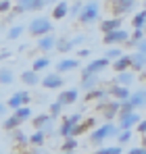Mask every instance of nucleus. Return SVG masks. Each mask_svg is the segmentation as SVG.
I'll return each mask as SVG.
<instances>
[{"mask_svg":"<svg viewBox=\"0 0 146 154\" xmlns=\"http://www.w3.org/2000/svg\"><path fill=\"white\" fill-rule=\"evenodd\" d=\"M132 140V129H123V131H119V135H117V142L119 144H127Z\"/></svg>","mask_w":146,"mask_h":154,"instance_id":"obj_41","label":"nucleus"},{"mask_svg":"<svg viewBox=\"0 0 146 154\" xmlns=\"http://www.w3.org/2000/svg\"><path fill=\"white\" fill-rule=\"evenodd\" d=\"M121 23H123V19H121V17H113V19H104V21H100V29H102V33H109V31H115V29H121Z\"/></svg>","mask_w":146,"mask_h":154,"instance_id":"obj_17","label":"nucleus"},{"mask_svg":"<svg viewBox=\"0 0 146 154\" xmlns=\"http://www.w3.org/2000/svg\"><path fill=\"white\" fill-rule=\"evenodd\" d=\"M109 94H111L115 100H119V102L127 100V98L132 96V94H129V88H127V85H119V83H113L111 90H109Z\"/></svg>","mask_w":146,"mask_h":154,"instance_id":"obj_12","label":"nucleus"},{"mask_svg":"<svg viewBox=\"0 0 146 154\" xmlns=\"http://www.w3.org/2000/svg\"><path fill=\"white\" fill-rule=\"evenodd\" d=\"M119 131H121V129L115 127V125L109 121V123H104L102 127H96L90 133V142H92V144H102V142H106V140H111V137H117Z\"/></svg>","mask_w":146,"mask_h":154,"instance_id":"obj_2","label":"nucleus"},{"mask_svg":"<svg viewBox=\"0 0 146 154\" xmlns=\"http://www.w3.org/2000/svg\"><path fill=\"white\" fill-rule=\"evenodd\" d=\"M48 2L46 0H17V6L13 8V15H21L25 11H42Z\"/></svg>","mask_w":146,"mask_h":154,"instance_id":"obj_4","label":"nucleus"},{"mask_svg":"<svg viewBox=\"0 0 146 154\" xmlns=\"http://www.w3.org/2000/svg\"><path fill=\"white\" fill-rule=\"evenodd\" d=\"M144 67H146V54H142V52L132 54V69L134 71H144Z\"/></svg>","mask_w":146,"mask_h":154,"instance_id":"obj_22","label":"nucleus"},{"mask_svg":"<svg viewBox=\"0 0 146 154\" xmlns=\"http://www.w3.org/2000/svg\"><path fill=\"white\" fill-rule=\"evenodd\" d=\"M29 35H33V38H42V35H46L52 31V23H50V19L46 17H36L31 23H29Z\"/></svg>","mask_w":146,"mask_h":154,"instance_id":"obj_3","label":"nucleus"},{"mask_svg":"<svg viewBox=\"0 0 146 154\" xmlns=\"http://www.w3.org/2000/svg\"><path fill=\"white\" fill-rule=\"evenodd\" d=\"M134 110H136V108L132 106L129 98H127V100H123V102H121V108H119V117H121V115H127V112H134Z\"/></svg>","mask_w":146,"mask_h":154,"instance_id":"obj_42","label":"nucleus"},{"mask_svg":"<svg viewBox=\"0 0 146 154\" xmlns=\"http://www.w3.org/2000/svg\"><path fill=\"white\" fill-rule=\"evenodd\" d=\"M21 81H23L25 85H38L42 79H40V75H38L36 71H23V75H21Z\"/></svg>","mask_w":146,"mask_h":154,"instance_id":"obj_26","label":"nucleus"},{"mask_svg":"<svg viewBox=\"0 0 146 154\" xmlns=\"http://www.w3.org/2000/svg\"><path fill=\"white\" fill-rule=\"evenodd\" d=\"M129 102H132L134 108H142V106H146V92H144V90L134 92V94L129 96Z\"/></svg>","mask_w":146,"mask_h":154,"instance_id":"obj_23","label":"nucleus"},{"mask_svg":"<svg viewBox=\"0 0 146 154\" xmlns=\"http://www.w3.org/2000/svg\"><path fill=\"white\" fill-rule=\"evenodd\" d=\"M77 98H79V90H77V88H71V90H65L56 100L63 104V106H69V104H73Z\"/></svg>","mask_w":146,"mask_h":154,"instance_id":"obj_15","label":"nucleus"},{"mask_svg":"<svg viewBox=\"0 0 146 154\" xmlns=\"http://www.w3.org/2000/svg\"><path fill=\"white\" fill-rule=\"evenodd\" d=\"M6 108H8V106H6V104H2V102H0V117H2V115H4V112H6Z\"/></svg>","mask_w":146,"mask_h":154,"instance_id":"obj_49","label":"nucleus"},{"mask_svg":"<svg viewBox=\"0 0 146 154\" xmlns=\"http://www.w3.org/2000/svg\"><path fill=\"white\" fill-rule=\"evenodd\" d=\"M81 42H84V35H75L73 40H61V42H56V46H54V48L65 54V52H71L73 48H75L77 44H81Z\"/></svg>","mask_w":146,"mask_h":154,"instance_id":"obj_11","label":"nucleus"},{"mask_svg":"<svg viewBox=\"0 0 146 154\" xmlns=\"http://www.w3.org/2000/svg\"><path fill=\"white\" fill-rule=\"evenodd\" d=\"M144 25H146V8L140 11V13H136L134 19H132V27L134 29H144Z\"/></svg>","mask_w":146,"mask_h":154,"instance_id":"obj_28","label":"nucleus"},{"mask_svg":"<svg viewBox=\"0 0 146 154\" xmlns=\"http://www.w3.org/2000/svg\"><path fill=\"white\" fill-rule=\"evenodd\" d=\"M90 56V50H79V58H88Z\"/></svg>","mask_w":146,"mask_h":154,"instance_id":"obj_48","label":"nucleus"},{"mask_svg":"<svg viewBox=\"0 0 146 154\" xmlns=\"http://www.w3.org/2000/svg\"><path fill=\"white\" fill-rule=\"evenodd\" d=\"M0 2H2V0H0Z\"/></svg>","mask_w":146,"mask_h":154,"instance_id":"obj_54","label":"nucleus"},{"mask_svg":"<svg viewBox=\"0 0 146 154\" xmlns=\"http://www.w3.org/2000/svg\"><path fill=\"white\" fill-rule=\"evenodd\" d=\"M142 81H146V71H144V73H142Z\"/></svg>","mask_w":146,"mask_h":154,"instance_id":"obj_51","label":"nucleus"},{"mask_svg":"<svg viewBox=\"0 0 146 154\" xmlns=\"http://www.w3.org/2000/svg\"><path fill=\"white\" fill-rule=\"evenodd\" d=\"M48 112H50V117H52V119H54V117H59V115L63 112V104L59 102V100H56V102H52L48 106Z\"/></svg>","mask_w":146,"mask_h":154,"instance_id":"obj_40","label":"nucleus"},{"mask_svg":"<svg viewBox=\"0 0 146 154\" xmlns=\"http://www.w3.org/2000/svg\"><path fill=\"white\" fill-rule=\"evenodd\" d=\"M79 67V60L77 58H63L56 63V73H67V71H75Z\"/></svg>","mask_w":146,"mask_h":154,"instance_id":"obj_14","label":"nucleus"},{"mask_svg":"<svg viewBox=\"0 0 146 154\" xmlns=\"http://www.w3.org/2000/svg\"><path fill=\"white\" fill-rule=\"evenodd\" d=\"M123 52L119 50V48H109V50H106V54H104V56H106V58H109V60H117V58H119V56H121Z\"/></svg>","mask_w":146,"mask_h":154,"instance_id":"obj_43","label":"nucleus"},{"mask_svg":"<svg viewBox=\"0 0 146 154\" xmlns=\"http://www.w3.org/2000/svg\"><path fill=\"white\" fill-rule=\"evenodd\" d=\"M121 146H106V148H100V150H96V152L92 154H121Z\"/></svg>","mask_w":146,"mask_h":154,"instance_id":"obj_39","label":"nucleus"},{"mask_svg":"<svg viewBox=\"0 0 146 154\" xmlns=\"http://www.w3.org/2000/svg\"><path fill=\"white\" fill-rule=\"evenodd\" d=\"M13 140L17 142V144H29V137L25 135L21 129L17 127V129H13Z\"/></svg>","mask_w":146,"mask_h":154,"instance_id":"obj_38","label":"nucleus"},{"mask_svg":"<svg viewBox=\"0 0 146 154\" xmlns=\"http://www.w3.org/2000/svg\"><path fill=\"white\" fill-rule=\"evenodd\" d=\"M127 154H146V146L144 148H129Z\"/></svg>","mask_w":146,"mask_h":154,"instance_id":"obj_46","label":"nucleus"},{"mask_svg":"<svg viewBox=\"0 0 146 154\" xmlns=\"http://www.w3.org/2000/svg\"><path fill=\"white\" fill-rule=\"evenodd\" d=\"M46 2H48V4H52V2H54V4H56V2H59V0H46Z\"/></svg>","mask_w":146,"mask_h":154,"instance_id":"obj_50","label":"nucleus"},{"mask_svg":"<svg viewBox=\"0 0 146 154\" xmlns=\"http://www.w3.org/2000/svg\"><path fill=\"white\" fill-rule=\"evenodd\" d=\"M127 40H129V31H125V29H115V31H109V33H104V38H102V42L104 44H127Z\"/></svg>","mask_w":146,"mask_h":154,"instance_id":"obj_6","label":"nucleus"},{"mask_svg":"<svg viewBox=\"0 0 146 154\" xmlns=\"http://www.w3.org/2000/svg\"><path fill=\"white\" fill-rule=\"evenodd\" d=\"M96 123V119H88V121H84V123H77L75 127H73V131H71V135L73 137H77V135H81V133H86L88 129L92 127Z\"/></svg>","mask_w":146,"mask_h":154,"instance_id":"obj_24","label":"nucleus"},{"mask_svg":"<svg viewBox=\"0 0 146 154\" xmlns=\"http://www.w3.org/2000/svg\"><path fill=\"white\" fill-rule=\"evenodd\" d=\"M44 142H46V133H44L42 129H36V133L29 135V144H31V146H42Z\"/></svg>","mask_w":146,"mask_h":154,"instance_id":"obj_31","label":"nucleus"},{"mask_svg":"<svg viewBox=\"0 0 146 154\" xmlns=\"http://www.w3.org/2000/svg\"><path fill=\"white\" fill-rule=\"evenodd\" d=\"M132 81H134V73H129V71H123V73L117 75V83H119V85H127V88H129Z\"/></svg>","mask_w":146,"mask_h":154,"instance_id":"obj_36","label":"nucleus"},{"mask_svg":"<svg viewBox=\"0 0 146 154\" xmlns=\"http://www.w3.org/2000/svg\"><path fill=\"white\" fill-rule=\"evenodd\" d=\"M77 123H81V115H79V112L69 115L67 119H63V125H61V135H63V137H69V135H71V131H73V127H75Z\"/></svg>","mask_w":146,"mask_h":154,"instance_id":"obj_7","label":"nucleus"},{"mask_svg":"<svg viewBox=\"0 0 146 154\" xmlns=\"http://www.w3.org/2000/svg\"><path fill=\"white\" fill-rule=\"evenodd\" d=\"M8 11H13L11 8V0H2L0 2V13H8Z\"/></svg>","mask_w":146,"mask_h":154,"instance_id":"obj_45","label":"nucleus"},{"mask_svg":"<svg viewBox=\"0 0 146 154\" xmlns=\"http://www.w3.org/2000/svg\"><path fill=\"white\" fill-rule=\"evenodd\" d=\"M63 77H61V73H48L46 77H42V85L46 88V90H61L63 88Z\"/></svg>","mask_w":146,"mask_h":154,"instance_id":"obj_8","label":"nucleus"},{"mask_svg":"<svg viewBox=\"0 0 146 154\" xmlns=\"http://www.w3.org/2000/svg\"><path fill=\"white\" fill-rule=\"evenodd\" d=\"M48 67H50V58H48V56H40V58H36V60H33V67H31V71L40 73V71H46Z\"/></svg>","mask_w":146,"mask_h":154,"instance_id":"obj_27","label":"nucleus"},{"mask_svg":"<svg viewBox=\"0 0 146 154\" xmlns=\"http://www.w3.org/2000/svg\"><path fill=\"white\" fill-rule=\"evenodd\" d=\"M8 108H13V110H17L19 106H25L23 104V98H21V92H17V94H13L11 98H8V102H6Z\"/></svg>","mask_w":146,"mask_h":154,"instance_id":"obj_34","label":"nucleus"},{"mask_svg":"<svg viewBox=\"0 0 146 154\" xmlns=\"http://www.w3.org/2000/svg\"><path fill=\"white\" fill-rule=\"evenodd\" d=\"M21 123H23L21 119H17L15 115H11L8 119H4V123H2V127L6 129V131H13V129H17V127H19Z\"/></svg>","mask_w":146,"mask_h":154,"instance_id":"obj_33","label":"nucleus"},{"mask_svg":"<svg viewBox=\"0 0 146 154\" xmlns=\"http://www.w3.org/2000/svg\"><path fill=\"white\" fill-rule=\"evenodd\" d=\"M79 11H81V4H79V0H75V4L69 8V15H71V17H77V15H79Z\"/></svg>","mask_w":146,"mask_h":154,"instance_id":"obj_44","label":"nucleus"},{"mask_svg":"<svg viewBox=\"0 0 146 154\" xmlns=\"http://www.w3.org/2000/svg\"><path fill=\"white\" fill-rule=\"evenodd\" d=\"M106 96H109V92H104V90H98V88H94V90H90L88 94H86V100L90 102V100H98V102H104L106 100Z\"/></svg>","mask_w":146,"mask_h":154,"instance_id":"obj_25","label":"nucleus"},{"mask_svg":"<svg viewBox=\"0 0 146 154\" xmlns=\"http://www.w3.org/2000/svg\"><path fill=\"white\" fill-rule=\"evenodd\" d=\"M98 83V75L96 73H86V71H81V79H79V88L81 90H94Z\"/></svg>","mask_w":146,"mask_h":154,"instance_id":"obj_13","label":"nucleus"},{"mask_svg":"<svg viewBox=\"0 0 146 154\" xmlns=\"http://www.w3.org/2000/svg\"><path fill=\"white\" fill-rule=\"evenodd\" d=\"M13 115H15L17 119H21V121L25 123V121H29V119H31V115H33V112H31V108L25 104V106H19L17 110H13Z\"/></svg>","mask_w":146,"mask_h":154,"instance_id":"obj_29","label":"nucleus"},{"mask_svg":"<svg viewBox=\"0 0 146 154\" xmlns=\"http://www.w3.org/2000/svg\"><path fill=\"white\" fill-rule=\"evenodd\" d=\"M98 17H100V4H98V0H88V2H86V4L81 6L79 15H77L79 23H84V25L96 23Z\"/></svg>","mask_w":146,"mask_h":154,"instance_id":"obj_1","label":"nucleus"},{"mask_svg":"<svg viewBox=\"0 0 146 154\" xmlns=\"http://www.w3.org/2000/svg\"><path fill=\"white\" fill-rule=\"evenodd\" d=\"M138 52H142V54H146V38L138 44Z\"/></svg>","mask_w":146,"mask_h":154,"instance_id":"obj_47","label":"nucleus"},{"mask_svg":"<svg viewBox=\"0 0 146 154\" xmlns=\"http://www.w3.org/2000/svg\"><path fill=\"white\" fill-rule=\"evenodd\" d=\"M109 65H111V60H109L106 56H102V58H96V60H90V63L86 65L84 71H86V73H96V75H98V73L104 71Z\"/></svg>","mask_w":146,"mask_h":154,"instance_id":"obj_10","label":"nucleus"},{"mask_svg":"<svg viewBox=\"0 0 146 154\" xmlns=\"http://www.w3.org/2000/svg\"><path fill=\"white\" fill-rule=\"evenodd\" d=\"M50 121H52L50 112H48V115H46V112H42V115H38V117H33V119H31L33 127H36V129H42V131H44V129L50 125Z\"/></svg>","mask_w":146,"mask_h":154,"instance_id":"obj_21","label":"nucleus"},{"mask_svg":"<svg viewBox=\"0 0 146 154\" xmlns=\"http://www.w3.org/2000/svg\"><path fill=\"white\" fill-rule=\"evenodd\" d=\"M77 146H79L77 137L69 135V137H63V146H61V150H63V152H73V150H75Z\"/></svg>","mask_w":146,"mask_h":154,"instance_id":"obj_30","label":"nucleus"},{"mask_svg":"<svg viewBox=\"0 0 146 154\" xmlns=\"http://www.w3.org/2000/svg\"><path fill=\"white\" fill-rule=\"evenodd\" d=\"M13 71L11 69H6V67H2L0 69V85H8V83H13Z\"/></svg>","mask_w":146,"mask_h":154,"instance_id":"obj_35","label":"nucleus"},{"mask_svg":"<svg viewBox=\"0 0 146 154\" xmlns=\"http://www.w3.org/2000/svg\"><path fill=\"white\" fill-rule=\"evenodd\" d=\"M54 46H56V40H54L52 33H46V35H42V38L38 40V50H42V52L52 50Z\"/></svg>","mask_w":146,"mask_h":154,"instance_id":"obj_18","label":"nucleus"},{"mask_svg":"<svg viewBox=\"0 0 146 154\" xmlns=\"http://www.w3.org/2000/svg\"><path fill=\"white\" fill-rule=\"evenodd\" d=\"M67 15H69V4H67L65 0H59V2L54 4L52 19H63V17H67Z\"/></svg>","mask_w":146,"mask_h":154,"instance_id":"obj_20","label":"nucleus"},{"mask_svg":"<svg viewBox=\"0 0 146 154\" xmlns=\"http://www.w3.org/2000/svg\"><path fill=\"white\" fill-rule=\"evenodd\" d=\"M136 2L138 0H109V6H111L115 17H123V15H127L136 6Z\"/></svg>","mask_w":146,"mask_h":154,"instance_id":"obj_5","label":"nucleus"},{"mask_svg":"<svg viewBox=\"0 0 146 154\" xmlns=\"http://www.w3.org/2000/svg\"><path fill=\"white\" fill-rule=\"evenodd\" d=\"M144 29H134V33L129 35V40H127V46H138L142 40H144Z\"/></svg>","mask_w":146,"mask_h":154,"instance_id":"obj_32","label":"nucleus"},{"mask_svg":"<svg viewBox=\"0 0 146 154\" xmlns=\"http://www.w3.org/2000/svg\"><path fill=\"white\" fill-rule=\"evenodd\" d=\"M142 119H140V115L134 110V112H127V115H121L119 117V129H132V127H136L138 123H140Z\"/></svg>","mask_w":146,"mask_h":154,"instance_id":"obj_9","label":"nucleus"},{"mask_svg":"<svg viewBox=\"0 0 146 154\" xmlns=\"http://www.w3.org/2000/svg\"><path fill=\"white\" fill-rule=\"evenodd\" d=\"M61 154H73V152H61Z\"/></svg>","mask_w":146,"mask_h":154,"instance_id":"obj_52","label":"nucleus"},{"mask_svg":"<svg viewBox=\"0 0 146 154\" xmlns=\"http://www.w3.org/2000/svg\"><path fill=\"white\" fill-rule=\"evenodd\" d=\"M132 67V54H121L117 60H113V69L117 73H123V71H129Z\"/></svg>","mask_w":146,"mask_h":154,"instance_id":"obj_16","label":"nucleus"},{"mask_svg":"<svg viewBox=\"0 0 146 154\" xmlns=\"http://www.w3.org/2000/svg\"><path fill=\"white\" fill-rule=\"evenodd\" d=\"M102 108H104V110H102L104 119H106V121H111V119H113L115 115H119V108H121V102H119V100H115V102H109L106 106L102 104Z\"/></svg>","mask_w":146,"mask_h":154,"instance_id":"obj_19","label":"nucleus"},{"mask_svg":"<svg viewBox=\"0 0 146 154\" xmlns=\"http://www.w3.org/2000/svg\"><path fill=\"white\" fill-rule=\"evenodd\" d=\"M23 31H25L23 25H15V27H11V29L6 31V38H8V40H17V38H19Z\"/></svg>","mask_w":146,"mask_h":154,"instance_id":"obj_37","label":"nucleus"},{"mask_svg":"<svg viewBox=\"0 0 146 154\" xmlns=\"http://www.w3.org/2000/svg\"><path fill=\"white\" fill-rule=\"evenodd\" d=\"M144 35H146V25H144Z\"/></svg>","mask_w":146,"mask_h":154,"instance_id":"obj_53","label":"nucleus"}]
</instances>
